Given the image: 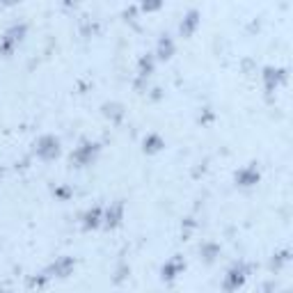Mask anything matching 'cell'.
Instances as JSON below:
<instances>
[{"instance_id":"6","label":"cell","mask_w":293,"mask_h":293,"mask_svg":"<svg viewBox=\"0 0 293 293\" xmlns=\"http://www.w3.org/2000/svg\"><path fill=\"white\" fill-rule=\"evenodd\" d=\"M197 26H200V12H197V9H190V12L183 16V21H181V34H183V37H190V34L197 30Z\"/></svg>"},{"instance_id":"9","label":"cell","mask_w":293,"mask_h":293,"mask_svg":"<svg viewBox=\"0 0 293 293\" xmlns=\"http://www.w3.org/2000/svg\"><path fill=\"white\" fill-rule=\"evenodd\" d=\"M101 222H103V211H101L99 206H94V208H89V211L85 213L83 227H85V229H96Z\"/></svg>"},{"instance_id":"7","label":"cell","mask_w":293,"mask_h":293,"mask_svg":"<svg viewBox=\"0 0 293 293\" xmlns=\"http://www.w3.org/2000/svg\"><path fill=\"white\" fill-rule=\"evenodd\" d=\"M259 181V172H257V167H245V170H240L238 174H236V183L243 188H250L254 186Z\"/></svg>"},{"instance_id":"11","label":"cell","mask_w":293,"mask_h":293,"mask_svg":"<svg viewBox=\"0 0 293 293\" xmlns=\"http://www.w3.org/2000/svg\"><path fill=\"white\" fill-rule=\"evenodd\" d=\"M163 146H165V142L160 140V135L151 133V135H146L145 138V151L146 153H156V151H160Z\"/></svg>"},{"instance_id":"3","label":"cell","mask_w":293,"mask_h":293,"mask_svg":"<svg viewBox=\"0 0 293 293\" xmlns=\"http://www.w3.org/2000/svg\"><path fill=\"white\" fill-rule=\"evenodd\" d=\"M99 151H101V146L96 145V142H83V145H80L78 149L71 153V160L78 167L92 165L94 160H96V156H99Z\"/></svg>"},{"instance_id":"8","label":"cell","mask_w":293,"mask_h":293,"mask_svg":"<svg viewBox=\"0 0 293 293\" xmlns=\"http://www.w3.org/2000/svg\"><path fill=\"white\" fill-rule=\"evenodd\" d=\"M174 41H172V37H170V34H163V37H160L158 39V48H156V55H158L160 60H170V58H172L174 55Z\"/></svg>"},{"instance_id":"1","label":"cell","mask_w":293,"mask_h":293,"mask_svg":"<svg viewBox=\"0 0 293 293\" xmlns=\"http://www.w3.org/2000/svg\"><path fill=\"white\" fill-rule=\"evenodd\" d=\"M26 32H28L26 23H14V26L7 28L5 34L0 37V53L5 55V58H9V55L14 53V48H16L21 41H23Z\"/></svg>"},{"instance_id":"12","label":"cell","mask_w":293,"mask_h":293,"mask_svg":"<svg viewBox=\"0 0 293 293\" xmlns=\"http://www.w3.org/2000/svg\"><path fill=\"white\" fill-rule=\"evenodd\" d=\"M284 78H287V71H284V69H266V87L268 89H273V83L277 85V83Z\"/></svg>"},{"instance_id":"13","label":"cell","mask_w":293,"mask_h":293,"mask_svg":"<svg viewBox=\"0 0 293 293\" xmlns=\"http://www.w3.org/2000/svg\"><path fill=\"white\" fill-rule=\"evenodd\" d=\"M151 71H153V58L146 55V58L140 60V76H151Z\"/></svg>"},{"instance_id":"10","label":"cell","mask_w":293,"mask_h":293,"mask_svg":"<svg viewBox=\"0 0 293 293\" xmlns=\"http://www.w3.org/2000/svg\"><path fill=\"white\" fill-rule=\"evenodd\" d=\"M183 268V264H181L179 259H172L167 261L165 266H163V280H174L176 275H179V270Z\"/></svg>"},{"instance_id":"2","label":"cell","mask_w":293,"mask_h":293,"mask_svg":"<svg viewBox=\"0 0 293 293\" xmlns=\"http://www.w3.org/2000/svg\"><path fill=\"white\" fill-rule=\"evenodd\" d=\"M34 153L41 160H55L60 156V140L55 135H41L39 140L34 142Z\"/></svg>"},{"instance_id":"5","label":"cell","mask_w":293,"mask_h":293,"mask_svg":"<svg viewBox=\"0 0 293 293\" xmlns=\"http://www.w3.org/2000/svg\"><path fill=\"white\" fill-rule=\"evenodd\" d=\"M121 218H124V204L117 202V204H113V206L108 208V213L103 215V222H106V227L115 229V227L121 225Z\"/></svg>"},{"instance_id":"4","label":"cell","mask_w":293,"mask_h":293,"mask_svg":"<svg viewBox=\"0 0 293 293\" xmlns=\"http://www.w3.org/2000/svg\"><path fill=\"white\" fill-rule=\"evenodd\" d=\"M247 280V270L243 266H234L229 273H227V280H225V289L227 291H234V289L243 287Z\"/></svg>"}]
</instances>
